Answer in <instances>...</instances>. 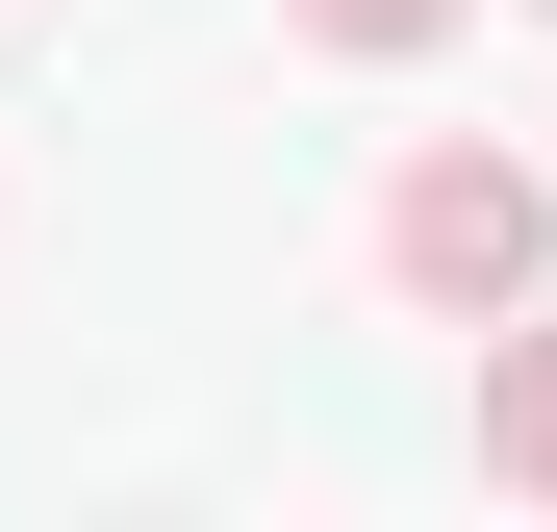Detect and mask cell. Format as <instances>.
Listing matches in <instances>:
<instances>
[{"label": "cell", "mask_w": 557, "mask_h": 532, "mask_svg": "<svg viewBox=\"0 0 557 532\" xmlns=\"http://www.w3.org/2000/svg\"><path fill=\"white\" fill-rule=\"evenodd\" d=\"M381 280H406L431 330H507V305L557 280V177H532V152H482V127H431V152L381 177Z\"/></svg>", "instance_id": "obj_1"}, {"label": "cell", "mask_w": 557, "mask_h": 532, "mask_svg": "<svg viewBox=\"0 0 557 532\" xmlns=\"http://www.w3.org/2000/svg\"><path fill=\"white\" fill-rule=\"evenodd\" d=\"M482 482L557 507V305H507V355H482Z\"/></svg>", "instance_id": "obj_2"}, {"label": "cell", "mask_w": 557, "mask_h": 532, "mask_svg": "<svg viewBox=\"0 0 557 532\" xmlns=\"http://www.w3.org/2000/svg\"><path fill=\"white\" fill-rule=\"evenodd\" d=\"M278 26H305V51H355V76H406V51H456V26H482V0H278Z\"/></svg>", "instance_id": "obj_3"}]
</instances>
